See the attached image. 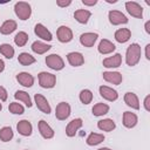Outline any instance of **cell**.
Instances as JSON below:
<instances>
[{
    "label": "cell",
    "instance_id": "6da1fadb",
    "mask_svg": "<svg viewBox=\"0 0 150 150\" xmlns=\"http://www.w3.org/2000/svg\"><path fill=\"white\" fill-rule=\"evenodd\" d=\"M141 46L138 43H131L125 52V63L129 67L136 66L141 60Z\"/></svg>",
    "mask_w": 150,
    "mask_h": 150
},
{
    "label": "cell",
    "instance_id": "7a4b0ae2",
    "mask_svg": "<svg viewBox=\"0 0 150 150\" xmlns=\"http://www.w3.org/2000/svg\"><path fill=\"white\" fill-rule=\"evenodd\" d=\"M14 13L20 20L26 21L32 15V7L26 1H18L14 5Z\"/></svg>",
    "mask_w": 150,
    "mask_h": 150
},
{
    "label": "cell",
    "instance_id": "3957f363",
    "mask_svg": "<svg viewBox=\"0 0 150 150\" xmlns=\"http://www.w3.org/2000/svg\"><path fill=\"white\" fill-rule=\"evenodd\" d=\"M38 79H39V84L41 88L45 89H50L54 88L56 84V75L52 74V73H47V71H41L38 74Z\"/></svg>",
    "mask_w": 150,
    "mask_h": 150
},
{
    "label": "cell",
    "instance_id": "277c9868",
    "mask_svg": "<svg viewBox=\"0 0 150 150\" xmlns=\"http://www.w3.org/2000/svg\"><path fill=\"white\" fill-rule=\"evenodd\" d=\"M46 64L53 70H62L64 68V61L59 54H49L46 56Z\"/></svg>",
    "mask_w": 150,
    "mask_h": 150
},
{
    "label": "cell",
    "instance_id": "5b68a950",
    "mask_svg": "<svg viewBox=\"0 0 150 150\" xmlns=\"http://www.w3.org/2000/svg\"><path fill=\"white\" fill-rule=\"evenodd\" d=\"M71 114V108L70 104L67 102H60L56 108H55V117L59 121H64L67 120Z\"/></svg>",
    "mask_w": 150,
    "mask_h": 150
},
{
    "label": "cell",
    "instance_id": "8992f818",
    "mask_svg": "<svg viewBox=\"0 0 150 150\" xmlns=\"http://www.w3.org/2000/svg\"><path fill=\"white\" fill-rule=\"evenodd\" d=\"M108 19H109V22L114 26H118V25H125L128 23V18L120 11H116V9H111L109 11L108 13Z\"/></svg>",
    "mask_w": 150,
    "mask_h": 150
},
{
    "label": "cell",
    "instance_id": "52a82bcc",
    "mask_svg": "<svg viewBox=\"0 0 150 150\" xmlns=\"http://www.w3.org/2000/svg\"><path fill=\"white\" fill-rule=\"evenodd\" d=\"M125 9L131 16H134L136 19H142L143 18V8L136 1H127L125 2Z\"/></svg>",
    "mask_w": 150,
    "mask_h": 150
},
{
    "label": "cell",
    "instance_id": "ba28073f",
    "mask_svg": "<svg viewBox=\"0 0 150 150\" xmlns=\"http://www.w3.org/2000/svg\"><path fill=\"white\" fill-rule=\"evenodd\" d=\"M34 102H35V105L38 107V109L40 111H42L43 114H47L49 115L50 111H52V108H50V104L49 102L47 101V98L41 95V94H35L34 95Z\"/></svg>",
    "mask_w": 150,
    "mask_h": 150
},
{
    "label": "cell",
    "instance_id": "9c48e42d",
    "mask_svg": "<svg viewBox=\"0 0 150 150\" xmlns=\"http://www.w3.org/2000/svg\"><path fill=\"white\" fill-rule=\"evenodd\" d=\"M57 40L62 43H68L73 40V30L68 26H60L56 30Z\"/></svg>",
    "mask_w": 150,
    "mask_h": 150
},
{
    "label": "cell",
    "instance_id": "30bf717a",
    "mask_svg": "<svg viewBox=\"0 0 150 150\" xmlns=\"http://www.w3.org/2000/svg\"><path fill=\"white\" fill-rule=\"evenodd\" d=\"M34 33L38 38H40L43 41H52L53 40V34L50 30L42 23H36L34 27Z\"/></svg>",
    "mask_w": 150,
    "mask_h": 150
},
{
    "label": "cell",
    "instance_id": "8fae6325",
    "mask_svg": "<svg viewBox=\"0 0 150 150\" xmlns=\"http://www.w3.org/2000/svg\"><path fill=\"white\" fill-rule=\"evenodd\" d=\"M98 91H100L101 97H103L104 100H107L109 102H114L118 98V93L108 86H100Z\"/></svg>",
    "mask_w": 150,
    "mask_h": 150
},
{
    "label": "cell",
    "instance_id": "7c38bea8",
    "mask_svg": "<svg viewBox=\"0 0 150 150\" xmlns=\"http://www.w3.org/2000/svg\"><path fill=\"white\" fill-rule=\"evenodd\" d=\"M98 38V34L97 33H94V32H86L83 34L80 35V43L83 46V47H93L96 42Z\"/></svg>",
    "mask_w": 150,
    "mask_h": 150
},
{
    "label": "cell",
    "instance_id": "4fadbf2b",
    "mask_svg": "<svg viewBox=\"0 0 150 150\" xmlns=\"http://www.w3.org/2000/svg\"><path fill=\"white\" fill-rule=\"evenodd\" d=\"M38 128H39V132L40 135L45 138V139H50L54 137V130L53 128L45 121V120H40L38 123Z\"/></svg>",
    "mask_w": 150,
    "mask_h": 150
},
{
    "label": "cell",
    "instance_id": "5bb4252c",
    "mask_svg": "<svg viewBox=\"0 0 150 150\" xmlns=\"http://www.w3.org/2000/svg\"><path fill=\"white\" fill-rule=\"evenodd\" d=\"M102 64L105 68H118L122 64V55L120 53H116L112 56H108L103 59Z\"/></svg>",
    "mask_w": 150,
    "mask_h": 150
},
{
    "label": "cell",
    "instance_id": "9a60e30c",
    "mask_svg": "<svg viewBox=\"0 0 150 150\" xmlns=\"http://www.w3.org/2000/svg\"><path fill=\"white\" fill-rule=\"evenodd\" d=\"M82 124H83L82 118H74V120H71L67 124V127H66V135L68 137H74L77 134L79 129L82 127Z\"/></svg>",
    "mask_w": 150,
    "mask_h": 150
},
{
    "label": "cell",
    "instance_id": "2e32d148",
    "mask_svg": "<svg viewBox=\"0 0 150 150\" xmlns=\"http://www.w3.org/2000/svg\"><path fill=\"white\" fill-rule=\"evenodd\" d=\"M15 79L19 82V84H21L22 87H26V88H30L34 84V76L27 71H21L19 74H16Z\"/></svg>",
    "mask_w": 150,
    "mask_h": 150
},
{
    "label": "cell",
    "instance_id": "e0dca14e",
    "mask_svg": "<svg viewBox=\"0 0 150 150\" xmlns=\"http://www.w3.org/2000/svg\"><path fill=\"white\" fill-rule=\"evenodd\" d=\"M102 76H103L104 81H107L111 84H116V86H118L123 81V76L120 71H103Z\"/></svg>",
    "mask_w": 150,
    "mask_h": 150
},
{
    "label": "cell",
    "instance_id": "ac0fdd59",
    "mask_svg": "<svg viewBox=\"0 0 150 150\" xmlns=\"http://www.w3.org/2000/svg\"><path fill=\"white\" fill-rule=\"evenodd\" d=\"M16 130L21 136H30L33 132V125L28 120H21L16 124Z\"/></svg>",
    "mask_w": 150,
    "mask_h": 150
},
{
    "label": "cell",
    "instance_id": "d6986e66",
    "mask_svg": "<svg viewBox=\"0 0 150 150\" xmlns=\"http://www.w3.org/2000/svg\"><path fill=\"white\" fill-rule=\"evenodd\" d=\"M115 49H116V46H115L111 41H109L108 39H102V40L100 41L98 46H97V50H98V53L102 54V55L110 54V53H112Z\"/></svg>",
    "mask_w": 150,
    "mask_h": 150
},
{
    "label": "cell",
    "instance_id": "ffe728a7",
    "mask_svg": "<svg viewBox=\"0 0 150 150\" xmlns=\"http://www.w3.org/2000/svg\"><path fill=\"white\" fill-rule=\"evenodd\" d=\"M122 123L125 128H134L136 127V124L138 123V117L135 112H131V111H124L123 112V120H122Z\"/></svg>",
    "mask_w": 150,
    "mask_h": 150
},
{
    "label": "cell",
    "instance_id": "44dd1931",
    "mask_svg": "<svg viewBox=\"0 0 150 150\" xmlns=\"http://www.w3.org/2000/svg\"><path fill=\"white\" fill-rule=\"evenodd\" d=\"M67 60L70 66L73 67H80L84 63V56L80 52H70L67 54Z\"/></svg>",
    "mask_w": 150,
    "mask_h": 150
},
{
    "label": "cell",
    "instance_id": "7402d4cb",
    "mask_svg": "<svg viewBox=\"0 0 150 150\" xmlns=\"http://www.w3.org/2000/svg\"><path fill=\"white\" fill-rule=\"evenodd\" d=\"M123 100H124V103L128 107H130L131 109H135V110L139 109V100H138V97L135 93H131V91L125 93Z\"/></svg>",
    "mask_w": 150,
    "mask_h": 150
},
{
    "label": "cell",
    "instance_id": "603a6c76",
    "mask_svg": "<svg viewBox=\"0 0 150 150\" xmlns=\"http://www.w3.org/2000/svg\"><path fill=\"white\" fill-rule=\"evenodd\" d=\"M114 38H115V40H116L117 42H120V43H125V42H128V41L130 40V38H131V30H130L129 28H120V29H117V30L115 32Z\"/></svg>",
    "mask_w": 150,
    "mask_h": 150
},
{
    "label": "cell",
    "instance_id": "cb8c5ba5",
    "mask_svg": "<svg viewBox=\"0 0 150 150\" xmlns=\"http://www.w3.org/2000/svg\"><path fill=\"white\" fill-rule=\"evenodd\" d=\"M16 28H18L16 21L9 19V20H6V21L2 22V25L0 26V33L4 34V35H9V34H12Z\"/></svg>",
    "mask_w": 150,
    "mask_h": 150
},
{
    "label": "cell",
    "instance_id": "d4e9b609",
    "mask_svg": "<svg viewBox=\"0 0 150 150\" xmlns=\"http://www.w3.org/2000/svg\"><path fill=\"white\" fill-rule=\"evenodd\" d=\"M91 16V12L88 9H76L74 12V18L79 23L86 25Z\"/></svg>",
    "mask_w": 150,
    "mask_h": 150
},
{
    "label": "cell",
    "instance_id": "484cf974",
    "mask_svg": "<svg viewBox=\"0 0 150 150\" xmlns=\"http://www.w3.org/2000/svg\"><path fill=\"white\" fill-rule=\"evenodd\" d=\"M32 50L35 53V54H38V55H42V54H45V53H47L50 48H52V46L50 45H48V43H46V42H42V41H34L33 43H32Z\"/></svg>",
    "mask_w": 150,
    "mask_h": 150
},
{
    "label": "cell",
    "instance_id": "4316f807",
    "mask_svg": "<svg viewBox=\"0 0 150 150\" xmlns=\"http://www.w3.org/2000/svg\"><path fill=\"white\" fill-rule=\"evenodd\" d=\"M97 128L102 131L110 132L116 128V123L111 118H103V120H100L97 122Z\"/></svg>",
    "mask_w": 150,
    "mask_h": 150
},
{
    "label": "cell",
    "instance_id": "83f0119b",
    "mask_svg": "<svg viewBox=\"0 0 150 150\" xmlns=\"http://www.w3.org/2000/svg\"><path fill=\"white\" fill-rule=\"evenodd\" d=\"M14 98L18 100L19 102L25 103V105L28 107V108H30V107L33 105L29 94H28L27 91H25V90H16L15 94H14Z\"/></svg>",
    "mask_w": 150,
    "mask_h": 150
},
{
    "label": "cell",
    "instance_id": "f1b7e54d",
    "mask_svg": "<svg viewBox=\"0 0 150 150\" xmlns=\"http://www.w3.org/2000/svg\"><path fill=\"white\" fill-rule=\"evenodd\" d=\"M104 135L103 134H98V132H90L86 139V143L90 146H94V145H98L100 143H102L104 141Z\"/></svg>",
    "mask_w": 150,
    "mask_h": 150
},
{
    "label": "cell",
    "instance_id": "f546056e",
    "mask_svg": "<svg viewBox=\"0 0 150 150\" xmlns=\"http://www.w3.org/2000/svg\"><path fill=\"white\" fill-rule=\"evenodd\" d=\"M109 109H110V108H109V105H108L107 103L98 102V103H96V104L93 107L91 112H93L94 116L100 117V116H103V115L108 114V112H109Z\"/></svg>",
    "mask_w": 150,
    "mask_h": 150
},
{
    "label": "cell",
    "instance_id": "4dcf8cb0",
    "mask_svg": "<svg viewBox=\"0 0 150 150\" xmlns=\"http://www.w3.org/2000/svg\"><path fill=\"white\" fill-rule=\"evenodd\" d=\"M35 57L33 55H30L29 53H20L19 56H18V62L21 64V66H30L33 63H35Z\"/></svg>",
    "mask_w": 150,
    "mask_h": 150
},
{
    "label": "cell",
    "instance_id": "1f68e13d",
    "mask_svg": "<svg viewBox=\"0 0 150 150\" xmlns=\"http://www.w3.org/2000/svg\"><path fill=\"white\" fill-rule=\"evenodd\" d=\"M0 54L2 56H5L6 59L11 60V59H13L15 50L9 43H2V45H0Z\"/></svg>",
    "mask_w": 150,
    "mask_h": 150
},
{
    "label": "cell",
    "instance_id": "d6a6232c",
    "mask_svg": "<svg viewBox=\"0 0 150 150\" xmlns=\"http://www.w3.org/2000/svg\"><path fill=\"white\" fill-rule=\"evenodd\" d=\"M28 39H29V36H28V34L26 33V32H18L16 34H15V36H14V43L18 46V47H23V46H26V43L28 42Z\"/></svg>",
    "mask_w": 150,
    "mask_h": 150
},
{
    "label": "cell",
    "instance_id": "836d02e7",
    "mask_svg": "<svg viewBox=\"0 0 150 150\" xmlns=\"http://www.w3.org/2000/svg\"><path fill=\"white\" fill-rule=\"evenodd\" d=\"M14 136V132L11 127H2L0 129V141L2 142H9Z\"/></svg>",
    "mask_w": 150,
    "mask_h": 150
},
{
    "label": "cell",
    "instance_id": "e575fe53",
    "mask_svg": "<svg viewBox=\"0 0 150 150\" xmlns=\"http://www.w3.org/2000/svg\"><path fill=\"white\" fill-rule=\"evenodd\" d=\"M79 97H80L81 103H83V104H89V103H91V101H93V93H91V90H89V89H82V90L80 91Z\"/></svg>",
    "mask_w": 150,
    "mask_h": 150
},
{
    "label": "cell",
    "instance_id": "d590c367",
    "mask_svg": "<svg viewBox=\"0 0 150 150\" xmlns=\"http://www.w3.org/2000/svg\"><path fill=\"white\" fill-rule=\"evenodd\" d=\"M8 110L9 112H12L13 115H22L25 112V108L21 103H18V102H12L9 103L8 105Z\"/></svg>",
    "mask_w": 150,
    "mask_h": 150
},
{
    "label": "cell",
    "instance_id": "8d00e7d4",
    "mask_svg": "<svg viewBox=\"0 0 150 150\" xmlns=\"http://www.w3.org/2000/svg\"><path fill=\"white\" fill-rule=\"evenodd\" d=\"M7 98H8L7 90L5 89V87L0 86V101L1 102H5V101H7Z\"/></svg>",
    "mask_w": 150,
    "mask_h": 150
},
{
    "label": "cell",
    "instance_id": "74e56055",
    "mask_svg": "<svg viewBox=\"0 0 150 150\" xmlns=\"http://www.w3.org/2000/svg\"><path fill=\"white\" fill-rule=\"evenodd\" d=\"M56 5L61 8H64V7H68V6L71 5V0H57Z\"/></svg>",
    "mask_w": 150,
    "mask_h": 150
},
{
    "label": "cell",
    "instance_id": "f35d334b",
    "mask_svg": "<svg viewBox=\"0 0 150 150\" xmlns=\"http://www.w3.org/2000/svg\"><path fill=\"white\" fill-rule=\"evenodd\" d=\"M143 104H144V109H145L146 111H150V95H146V96L144 97Z\"/></svg>",
    "mask_w": 150,
    "mask_h": 150
},
{
    "label": "cell",
    "instance_id": "ab89813d",
    "mask_svg": "<svg viewBox=\"0 0 150 150\" xmlns=\"http://www.w3.org/2000/svg\"><path fill=\"white\" fill-rule=\"evenodd\" d=\"M82 4L84 6H95L97 4V0H82Z\"/></svg>",
    "mask_w": 150,
    "mask_h": 150
},
{
    "label": "cell",
    "instance_id": "60d3db41",
    "mask_svg": "<svg viewBox=\"0 0 150 150\" xmlns=\"http://www.w3.org/2000/svg\"><path fill=\"white\" fill-rule=\"evenodd\" d=\"M145 59L150 60V43H148L145 46Z\"/></svg>",
    "mask_w": 150,
    "mask_h": 150
},
{
    "label": "cell",
    "instance_id": "b9f144b4",
    "mask_svg": "<svg viewBox=\"0 0 150 150\" xmlns=\"http://www.w3.org/2000/svg\"><path fill=\"white\" fill-rule=\"evenodd\" d=\"M144 28H145V32H146L148 34H150V21H149V20L145 22V25H144Z\"/></svg>",
    "mask_w": 150,
    "mask_h": 150
},
{
    "label": "cell",
    "instance_id": "7bdbcfd3",
    "mask_svg": "<svg viewBox=\"0 0 150 150\" xmlns=\"http://www.w3.org/2000/svg\"><path fill=\"white\" fill-rule=\"evenodd\" d=\"M4 70H5V62H4V60L0 59V73H2Z\"/></svg>",
    "mask_w": 150,
    "mask_h": 150
},
{
    "label": "cell",
    "instance_id": "ee69618b",
    "mask_svg": "<svg viewBox=\"0 0 150 150\" xmlns=\"http://www.w3.org/2000/svg\"><path fill=\"white\" fill-rule=\"evenodd\" d=\"M107 2H108V4H116L117 0H107Z\"/></svg>",
    "mask_w": 150,
    "mask_h": 150
},
{
    "label": "cell",
    "instance_id": "f6af8a7d",
    "mask_svg": "<svg viewBox=\"0 0 150 150\" xmlns=\"http://www.w3.org/2000/svg\"><path fill=\"white\" fill-rule=\"evenodd\" d=\"M97 150H112V149H109V148H105V146H103V148H100V149H97Z\"/></svg>",
    "mask_w": 150,
    "mask_h": 150
},
{
    "label": "cell",
    "instance_id": "bcb514c9",
    "mask_svg": "<svg viewBox=\"0 0 150 150\" xmlns=\"http://www.w3.org/2000/svg\"><path fill=\"white\" fill-rule=\"evenodd\" d=\"M1 110H2V104L0 103V111H1Z\"/></svg>",
    "mask_w": 150,
    "mask_h": 150
},
{
    "label": "cell",
    "instance_id": "7dc6e473",
    "mask_svg": "<svg viewBox=\"0 0 150 150\" xmlns=\"http://www.w3.org/2000/svg\"><path fill=\"white\" fill-rule=\"evenodd\" d=\"M25 150H28V149H25Z\"/></svg>",
    "mask_w": 150,
    "mask_h": 150
}]
</instances>
